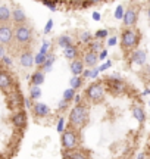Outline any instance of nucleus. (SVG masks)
<instances>
[{"label":"nucleus","mask_w":150,"mask_h":159,"mask_svg":"<svg viewBox=\"0 0 150 159\" xmlns=\"http://www.w3.org/2000/svg\"><path fill=\"white\" fill-rule=\"evenodd\" d=\"M27 15H25V12L24 9L21 7H15L13 11H12V22L13 25H21V24H27Z\"/></svg>","instance_id":"obj_17"},{"label":"nucleus","mask_w":150,"mask_h":159,"mask_svg":"<svg viewBox=\"0 0 150 159\" xmlns=\"http://www.w3.org/2000/svg\"><path fill=\"white\" fill-rule=\"evenodd\" d=\"M69 103L68 100H65V99H62L60 102L58 103V112H60V114H64V112H66L68 109H69Z\"/></svg>","instance_id":"obj_31"},{"label":"nucleus","mask_w":150,"mask_h":159,"mask_svg":"<svg viewBox=\"0 0 150 159\" xmlns=\"http://www.w3.org/2000/svg\"><path fill=\"white\" fill-rule=\"evenodd\" d=\"M75 94H77V90L75 89H72V87H69V89H66V90L64 91V96H62V99H65V100H68V102H72L74 100Z\"/></svg>","instance_id":"obj_29"},{"label":"nucleus","mask_w":150,"mask_h":159,"mask_svg":"<svg viewBox=\"0 0 150 159\" xmlns=\"http://www.w3.org/2000/svg\"><path fill=\"white\" fill-rule=\"evenodd\" d=\"M55 59H56L55 53H52V52H50V53L47 55V57H46V62L41 65L40 69L43 71V72H46V74H47V72H50V71H52V68H53V63H55Z\"/></svg>","instance_id":"obj_22"},{"label":"nucleus","mask_w":150,"mask_h":159,"mask_svg":"<svg viewBox=\"0 0 150 159\" xmlns=\"http://www.w3.org/2000/svg\"><path fill=\"white\" fill-rule=\"evenodd\" d=\"M15 89V81H13V77L11 75V72H7L6 69H2L0 71V90L9 93Z\"/></svg>","instance_id":"obj_9"},{"label":"nucleus","mask_w":150,"mask_h":159,"mask_svg":"<svg viewBox=\"0 0 150 159\" xmlns=\"http://www.w3.org/2000/svg\"><path fill=\"white\" fill-rule=\"evenodd\" d=\"M109 68H112V61H109V59H108V61H104V62L99 66L100 72H104V71H108Z\"/></svg>","instance_id":"obj_36"},{"label":"nucleus","mask_w":150,"mask_h":159,"mask_svg":"<svg viewBox=\"0 0 150 159\" xmlns=\"http://www.w3.org/2000/svg\"><path fill=\"white\" fill-rule=\"evenodd\" d=\"M149 106H150V102H149Z\"/></svg>","instance_id":"obj_54"},{"label":"nucleus","mask_w":150,"mask_h":159,"mask_svg":"<svg viewBox=\"0 0 150 159\" xmlns=\"http://www.w3.org/2000/svg\"><path fill=\"white\" fill-rule=\"evenodd\" d=\"M15 43V25L7 24H0V44L9 47Z\"/></svg>","instance_id":"obj_7"},{"label":"nucleus","mask_w":150,"mask_h":159,"mask_svg":"<svg viewBox=\"0 0 150 159\" xmlns=\"http://www.w3.org/2000/svg\"><path fill=\"white\" fill-rule=\"evenodd\" d=\"M147 15H149V21H150V7L147 9Z\"/></svg>","instance_id":"obj_52"},{"label":"nucleus","mask_w":150,"mask_h":159,"mask_svg":"<svg viewBox=\"0 0 150 159\" xmlns=\"http://www.w3.org/2000/svg\"><path fill=\"white\" fill-rule=\"evenodd\" d=\"M88 49H90V50H93V52H96V53H99L102 49H104V47H103V40L94 39L91 43L88 44Z\"/></svg>","instance_id":"obj_27"},{"label":"nucleus","mask_w":150,"mask_h":159,"mask_svg":"<svg viewBox=\"0 0 150 159\" xmlns=\"http://www.w3.org/2000/svg\"><path fill=\"white\" fill-rule=\"evenodd\" d=\"M82 78H90V68H86L84 69V72H82V75H81Z\"/></svg>","instance_id":"obj_47"},{"label":"nucleus","mask_w":150,"mask_h":159,"mask_svg":"<svg viewBox=\"0 0 150 159\" xmlns=\"http://www.w3.org/2000/svg\"><path fill=\"white\" fill-rule=\"evenodd\" d=\"M60 143L64 150H72L80 148V131L68 125V128H65L60 136Z\"/></svg>","instance_id":"obj_6"},{"label":"nucleus","mask_w":150,"mask_h":159,"mask_svg":"<svg viewBox=\"0 0 150 159\" xmlns=\"http://www.w3.org/2000/svg\"><path fill=\"white\" fill-rule=\"evenodd\" d=\"M9 103H11L12 108L19 109L21 106H22V103H24V97L21 96V94H19L18 91L12 90V91H11V96H9Z\"/></svg>","instance_id":"obj_19"},{"label":"nucleus","mask_w":150,"mask_h":159,"mask_svg":"<svg viewBox=\"0 0 150 159\" xmlns=\"http://www.w3.org/2000/svg\"><path fill=\"white\" fill-rule=\"evenodd\" d=\"M104 85H106V90L113 96H121V94H125L128 91V84L124 81V78L119 74L109 75L104 80Z\"/></svg>","instance_id":"obj_4"},{"label":"nucleus","mask_w":150,"mask_h":159,"mask_svg":"<svg viewBox=\"0 0 150 159\" xmlns=\"http://www.w3.org/2000/svg\"><path fill=\"white\" fill-rule=\"evenodd\" d=\"M119 159H131L130 156H122V158H119Z\"/></svg>","instance_id":"obj_51"},{"label":"nucleus","mask_w":150,"mask_h":159,"mask_svg":"<svg viewBox=\"0 0 150 159\" xmlns=\"http://www.w3.org/2000/svg\"><path fill=\"white\" fill-rule=\"evenodd\" d=\"M44 74H46V72H43L41 69L35 71L34 74L31 75V84H33V85H41L43 83H44V80H46Z\"/></svg>","instance_id":"obj_23"},{"label":"nucleus","mask_w":150,"mask_h":159,"mask_svg":"<svg viewBox=\"0 0 150 159\" xmlns=\"http://www.w3.org/2000/svg\"><path fill=\"white\" fill-rule=\"evenodd\" d=\"M69 69L72 72V75H82L84 69H86V63L82 61V57H77L74 61H71Z\"/></svg>","instance_id":"obj_16"},{"label":"nucleus","mask_w":150,"mask_h":159,"mask_svg":"<svg viewBox=\"0 0 150 159\" xmlns=\"http://www.w3.org/2000/svg\"><path fill=\"white\" fill-rule=\"evenodd\" d=\"M5 47H6V46H2V44H0V59H2V57L6 55V49H5Z\"/></svg>","instance_id":"obj_48"},{"label":"nucleus","mask_w":150,"mask_h":159,"mask_svg":"<svg viewBox=\"0 0 150 159\" xmlns=\"http://www.w3.org/2000/svg\"><path fill=\"white\" fill-rule=\"evenodd\" d=\"M91 16H93V19H94V21H97V22L102 19V16H100V13H99V12H93Z\"/></svg>","instance_id":"obj_46"},{"label":"nucleus","mask_w":150,"mask_h":159,"mask_svg":"<svg viewBox=\"0 0 150 159\" xmlns=\"http://www.w3.org/2000/svg\"><path fill=\"white\" fill-rule=\"evenodd\" d=\"M116 43H118V37H116V35H109V37H108V46H109V47L116 46Z\"/></svg>","instance_id":"obj_37"},{"label":"nucleus","mask_w":150,"mask_h":159,"mask_svg":"<svg viewBox=\"0 0 150 159\" xmlns=\"http://www.w3.org/2000/svg\"><path fill=\"white\" fill-rule=\"evenodd\" d=\"M82 97H84V96H81V94H75V97H74V103H75V105H78V103L82 102Z\"/></svg>","instance_id":"obj_45"},{"label":"nucleus","mask_w":150,"mask_h":159,"mask_svg":"<svg viewBox=\"0 0 150 159\" xmlns=\"http://www.w3.org/2000/svg\"><path fill=\"white\" fill-rule=\"evenodd\" d=\"M19 63H21V66H24V68H31L33 65H35L34 63V55L31 53V50L25 49V50L19 55Z\"/></svg>","instance_id":"obj_15"},{"label":"nucleus","mask_w":150,"mask_h":159,"mask_svg":"<svg viewBox=\"0 0 150 159\" xmlns=\"http://www.w3.org/2000/svg\"><path fill=\"white\" fill-rule=\"evenodd\" d=\"M71 44H74V39H72L69 34H64L58 39V46L60 49H65V47H68V46H71Z\"/></svg>","instance_id":"obj_24"},{"label":"nucleus","mask_w":150,"mask_h":159,"mask_svg":"<svg viewBox=\"0 0 150 159\" xmlns=\"http://www.w3.org/2000/svg\"><path fill=\"white\" fill-rule=\"evenodd\" d=\"M93 40H94V35H93L90 31L84 30V31H81V33H80V43H81V44L88 46Z\"/></svg>","instance_id":"obj_25"},{"label":"nucleus","mask_w":150,"mask_h":159,"mask_svg":"<svg viewBox=\"0 0 150 159\" xmlns=\"http://www.w3.org/2000/svg\"><path fill=\"white\" fill-rule=\"evenodd\" d=\"M124 13H125V7H124L122 5H118L116 6V9H115V12H113V16H115V19H121L122 21Z\"/></svg>","instance_id":"obj_33"},{"label":"nucleus","mask_w":150,"mask_h":159,"mask_svg":"<svg viewBox=\"0 0 150 159\" xmlns=\"http://www.w3.org/2000/svg\"><path fill=\"white\" fill-rule=\"evenodd\" d=\"M139 13H140V9L135 5L128 6V9H125V13H124V18H122L124 28H133V27H135V24L139 21Z\"/></svg>","instance_id":"obj_8"},{"label":"nucleus","mask_w":150,"mask_h":159,"mask_svg":"<svg viewBox=\"0 0 150 159\" xmlns=\"http://www.w3.org/2000/svg\"><path fill=\"white\" fill-rule=\"evenodd\" d=\"M108 55H109L108 49H102V50L99 52V59H100V61H104V59L108 57Z\"/></svg>","instance_id":"obj_42"},{"label":"nucleus","mask_w":150,"mask_h":159,"mask_svg":"<svg viewBox=\"0 0 150 159\" xmlns=\"http://www.w3.org/2000/svg\"><path fill=\"white\" fill-rule=\"evenodd\" d=\"M82 96H84V99H86L88 103L100 105V103L104 102V99H106V85H103L102 81L91 83L90 85L86 87Z\"/></svg>","instance_id":"obj_3"},{"label":"nucleus","mask_w":150,"mask_h":159,"mask_svg":"<svg viewBox=\"0 0 150 159\" xmlns=\"http://www.w3.org/2000/svg\"><path fill=\"white\" fill-rule=\"evenodd\" d=\"M64 56L68 59V61H74L77 57H80V47L75 44H71L68 47L64 49Z\"/></svg>","instance_id":"obj_18"},{"label":"nucleus","mask_w":150,"mask_h":159,"mask_svg":"<svg viewBox=\"0 0 150 159\" xmlns=\"http://www.w3.org/2000/svg\"><path fill=\"white\" fill-rule=\"evenodd\" d=\"M29 97L33 99V100H37V99H40L41 97V89L40 85H33L29 87Z\"/></svg>","instance_id":"obj_28"},{"label":"nucleus","mask_w":150,"mask_h":159,"mask_svg":"<svg viewBox=\"0 0 150 159\" xmlns=\"http://www.w3.org/2000/svg\"><path fill=\"white\" fill-rule=\"evenodd\" d=\"M68 3L74 7H80V6H82V3L86 5V0H68Z\"/></svg>","instance_id":"obj_38"},{"label":"nucleus","mask_w":150,"mask_h":159,"mask_svg":"<svg viewBox=\"0 0 150 159\" xmlns=\"http://www.w3.org/2000/svg\"><path fill=\"white\" fill-rule=\"evenodd\" d=\"M41 2H43V5L47 6L52 12H55L58 9V2H56V0H41Z\"/></svg>","instance_id":"obj_34"},{"label":"nucleus","mask_w":150,"mask_h":159,"mask_svg":"<svg viewBox=\"0 0 150 159\" xmlns=\"http://www.w3.org/2000/svg\"><path fill=\"white\" fill-rule=\"evenodd\" d=\"M147 159H150V158H147Z\"/></svg>","instance_id":"obj_55"},{"label":"nucleus","mask_w":150,"mask_h":159,"mask_svg":"<svg viewBox=\"0 0 150 159\" xmlns=\"http://www.w3.org/2000/svg\"><path fill=\"white\" fill-rule=\"evenodd\" d=\"M103 0H86V6H90V5H99L102 3Z\"/></svg>","instance_id":"obj_44"},{"label":"nucleus","mask_w":150,"mask_h":159,"mask_svg":"<svg viewBox=\"0 0 150 159\" xmlns=\"http://www.w3.org/2000/svg\"><path fill=\"white\" fill-rule=\"evenodd\" d=\"M84 84V78L81 77V75H72L69 80V85L72 87V89H75V90H78V89H81V85Z\"/></svg>","instance_id":"obj_26"},{"label":"nucleus","mask_w":150,"mask_h":159,"mask_svg":"<svg viewBox=\"0 0 150 159\" xmlns=\"http://www.w3.org/2000/svg\"><path fill=\"white\" fill-rule=\"evenodd\" d=\"M12 21V11L7 5H0V24H7Z\"/></svg>","instance_id":"obj_20"},{"label":"nucleus","mask_w":150,"mask_h":159,"mask_svg":"<svg viewBox=\"0 0 150 159\" xmlns=\"http://www.w3.org/2000/svg\"><path fill=\"white\" fill-rule=\"evenodd\" d=\"M82 61L86 63V68H94V66H97L99 62H100V59H99V53L93 50H88L84 53V56H82Z\"/></svg>","instance_id":"obj_14"},{"label":"nucleus","mask_w":150,"mask_h":159,"mask_svg":"<svg viewBox=\"0 0 150 159\" xmlns=\"http://www.w3.org/2000/svg\"><path fill=\"white\" fill-rule=\"evenodd\" d=\"M88 119H90V111L86 103L81 102L72 106L69 112V127L81 131L88 124Z\"/></svg>","instance_id":"obj_1"},{"label":"nucleus","mask_w":150,"mask_h":159,"mask_svg":"<svg viewBox=\"0 0 150 159\" xmlns=\"http://www.w3.org/2000/svg\"><path fill=\"white\" fill-rule=\"evenodd\" d=\"M64 130H65V119L60 116L58 119V131L59 133H64Z\"/></svg>","instance_id":"obj_40"},{"label":"nucleus","mask_w":150,"mask_h":159,"mask_svg":"<svg viewBox=\"0 0 150 159\" xmlns=\"http://www.w3.org/2000/svg\"><path fill=\"white\" fill-rule=\"evenodd\" d=\"M34 40V33L33 28L27 24L15 25V44L19 47H28Z\"/></svg>","instance_id":"obj_5"},{"label":"nucleus","mask_w":150,"mask_h":159,"mask_svg":"<svg viewBox=\"0 0 150 159\" xmlns=\"http://www.w3.org/2000/svg\"><path fill=\"white\" fill-rule=\"evenodd\" d=\"M140 40H141V35L134 27L133 28H124L121 33V37H119V46H121L122 52L128 55L134 49H137Z\"/></svg>","instance_id":"obj_2"},{"label":"nucleus","mask_w":150,"mask_h":159,"mask_svg":"<svg viewBox=\"0 0 150 159\" xmlns=\"http://www.w3.org/2000/svg\"><path fill=\"white\" fill-rule=\"evenodd\" d=\"M0 61H2V63H3V65H6V66H11V65H12V59L9 56H6V55L2 57Z\"/></svg>","instance_id":"obj_43"},{"label":"nucleus","mask_w":150,"mask_h":159,"mask_svg":"<svg viewBox=\"0 0 150 159\" xmlns=\"http://www.w3.org/2000/svg\"><path fill=\"white\" fill-rule=\"evenodd\" d=\"M33 114H34L35 118H46V116L52 114V111H50V108L47 106L46 103L35 102L33 105Z\"/></svg>","instance_id":"obj_12"},{"label":"nucleus","mask_w":150,"mask_h":159,"mask_svg":"<svg viewBox=\"0 0 150 159\" xmlns=\"http://www.w3.org/2000/svg\"><path fill=\"white\" fill-rule=\"evenodd\" d=\"M99 74H100V69H99V66L90 68V78H97Z\"/></svg>","instance_id":"obj_39"},{"label":"nucleus","mask_w":150,"mask_h":159,"mask_svg":"<svg viewBox=\"0 0 150 159\" xmlns=\"http://www.w3.org/2000/svg\"><path fill=\"white\" fill-rule=\"evenodd\" d=\"M46 57H47V55H43V53H37V55H34V63L37 65V66H41L43 63L46 62Z\"/></svg>","instance_id":"obj_32"},{"label":"nucleus","mask_w":150,"mask_h":159,"mask_svg":"<svg viewBox=\"0 0 150 159\" xmlns=\"http://www.w3.org/2000/svg\"><path fill=\"white\" fill-rule=\"evenodd\" d=\"M52 28H53V19H49L46 24V27H44V34H49V33L52 31Z\"/></svg>","instance_id":"obj_41"},{"label":"nucleus","mask_w":150,"mask_h":159,"mask_svg":"<svg viewBox=\"0 0 150 159\" xmlns=\"http://www.w3.org/2000/svg\"><path fill=\"white\" fill-rule=\"evenodd\" d=\"M0 159H2V158H0Z\"/></svg>","instance_id":"obj_56"},{"label":"nucleus","mask_w":150,"mask_h":159,"mask_svg":"<svg viewBox=\"0 0 150 159\" xmlns=\"http://www.w3.org/2000/svg\"><path fill=\"white\" fill-rule=\"evenodd\" d=\"M137 159H147V158H146V153H140Z\"/></svg>","instance_id":"obj_50"},{"label":"nucleus","mask_w":150,"mask_h":159,"mask_svg":"<svg viewBox=\"0 0 150 159\" xmlns=\"http://www.w3.org/2000/svg\"><path fill=\"white\" fill-rule=\"evenodd\" d=\"M64 159H90V152L86 149H72V150H64Z\"/></svg>","instance_id":"obj_10"},{"label":"nucleus","mask_w":150,"mask_h":159,"mask_svg":"<svg viewBox=\"0 0 150 159\" xmlns=\"http://www.w3.org/2000/svg\"><path fill=\"white\" fill-rule=\"evenodd\" d=\"M141 94H143V96H147V94H150V89H146V90L143 91Z\"/></svg>","instance_id":"obj_49"},{"label":"nucleus","mask_w":150,"mask_h":159,"mask_svg":"<svg viewBox=\"0 0 150 159\" xmlns=\"http://www.w3.org/2000/svg\"><path fill=\"white\" fill-rule=\"evenodd\" d=\"M12 124L18 130L25 128V125H27V112L25 111H16L12 115Z\"/></svg>","instance_id":"obj_13"},{"label":"nucleus","mask_w":150,"mask_h":159,"mask_svg":"<svg viewBox=\"0 0 150 159\" xmlns=\"http://www.w3.org/2000/svg\"><path fill=\"white\" fill-rule=\"evenodd\" d=\"M2 65H3V63L0 62V71H2V69H3V66H2Z\"/></svg>","instance_id":"obj_53"},{"label":"nucleus","mask_w":150,"mask_h":159,"mask_svg":"<svg viewBox=\"0 0 150 159\" xmlns=\"http://www.w3.org/2000/svg\"><path fill=\"white\" fill-rule=\"evenodd\" d=\"M130 61H131L134 65L144 66L146 62H147V52H146V50H141V49H134V50L131 52Z\"/></svg>","instance_id":"obj_11"},{"label":"nucleus","mask_w":150,"mask_h":159,"mask_svg":"<svg viewBox=\"0 0 150 159\" xmlns=\"http://www.w3.org/2000/svg\"><path fill=\"white\" fill-rule=\"evenodd\" d=\"M131 112H133V116L135 118V121H139L140 124H143L146 121V114H144V109L141 108L140 105H134L133 109H131Z\"/></svg>","instance_id":"obj_21"},{"label":"nucleus","mask_w":150,"mask_h":159,"mask_svg":"<svg viewBox=\"0 0 150 159\" xmlns=\"http://www.w3.org/2000/svg\"><path fill=\"white\" fill-rule=\"evenodd\" d=\"M50 47H52V44H50V41H43V44H41L40 47V53H43V55H49L50 53Z\"/></svg>","instance_id":"obj_35"},{"label":"nucleus","mask_w":150,"mask_h":159,"mask_svg":"<svg viewBox=\"0 0 150 159\" xmlns=\"http://www.w3.org/2000/svg\"><path fill=\"white\" fill-rule=\"evenodd\" d=\"M108 37H109V30H106V28H100L94 33V39H97V40H106Z\"/></svg>","instance_id":"obj_30"}]
</instances>
